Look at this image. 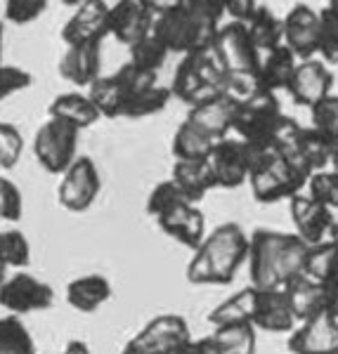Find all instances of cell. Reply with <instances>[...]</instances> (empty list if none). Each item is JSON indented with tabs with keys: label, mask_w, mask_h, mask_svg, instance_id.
<instances>
[{
	"label": "cell",
	"mask_w": 338,
	"mask_h": 354,
	"mask_svg": "<svg viewBox=\"0 0 338 354\" xmlns=\"http://www.w3.org/2000/svg\"><path fill=\"white\" fill-rule=\"evenodd\" d=\"M308 243L296 234L277 230H256L249 236V279L258 290L284 288L291 279L301 277Z\"/></svg>",
	"instance_id": "6da1fadb"
},
{
	"label": "cell",
	"mask_w": 338,
	"mask_h": 354,
	"mask_svg": "<svg viewBox=\"0 0 338 354\" xmlns=\"http://www.w3.org/2000/svg\"><path fill=\"white\" fill-rule=\"evenodd\" d=\"M249 258V234L237 222H222L206 234L190 265L187 281L194 286H227Z\"/></svg>",
	"instance_id": "7a4b0ae2"
},
{
	"label": "cell",
	"mask_w": 338,
	"mask_h": 354,
	"mask_svg": "<svg viewBox=\"0 0 338 354\" xmlns=\"http://www.w3.org/2000/svg\"><path fill=\"white\" fill-rule=\"evenodd\" d=\"M251 158V175L249 187L258 203H279L289 201L296 194H301L308 185V177L291 165L286 158L279 156L272 147H249Z\"/></svg>",
	"instance_id": "3957f363"
},
{
	"label": "cell",
	"mask_w": 338,
	"mask_h": 354,
	"mask_svg": "<svg viewBox=\"0 0 338 354\" xmlns=\"http://www.w3.org/2000/svg\"><path fill=\"white\" fill-rule=\"evenodd\" d=\"M152 33L163 43L168 55L185 57L202 48H208L217 33V24L197 17L185 5H177V8L163 10L154 17Z\"/></svg>",
	"instance_id": "277c9868"
},
{
	"label": "cell",
	"mask_w": 338,
	"mask_h": 354,
	"mask_svg": "<svg viewBox=\"0 0 338 354\" xmlns=\"http://www.w3.org/2000/svg\"><path fill=\"white\" fill-rule=\"evenodd\" d=\"M284 111L274 93H258L254 100L237 106L232 123V133H237L244 145L249 147H272V137L282 121Z\"/></svg>",
	"instance_id": "5b68a950"
},
{
	"label": "cell",
	"mask_w": 338,
	"mask_h": 354,
	"mask_svg": "<svg viewBox=\"0 0 338 354\" xmlns=\"http://www.w3.org/2000/svg\"><path fill=\"white\" fill-rule=\"evenodd\" d=\"M192 342L187 319L180 314H159L149 319L137 335H133L121 354H182Z\"/></svg>",
	"instance_id": "8992f818"
},
{
	"label": "cell",
	"mask_w": 338,
	"mask_h": 354,
	"mask_svg": "<svg viewBox=\"0 0 338 354\" xmlns=\"http://www.w3.org/2000/svg\"><path fill=\"white\" fill-rule=\"evenodd\" d=\"M81 130L57 118H48L33 135V156L38 165L53 175H62L76 161Z\"/></svg>",
	"instance_id": "52a82bcc"
},
{
	"label": "cell",
	"mask_w": 338,
	"mask_h": 354,
	"mask_svg": "<svg viewBox=\"0 0 338 354\" xmlns=\"http://www.w3.org/2000/svg\"><path fill=\"white\" fill-rule=\"evenodd\" d=\"M102 189V177L95 161L90 156H76L69 168L62 173L60 187H57V201L69 213H85Z\"/></svg>",
	"instance_id": "ba28073f"
},
{
	"label": "cell",
	"mask_w": 338,
	"mask_h": 354,
	"mask_svg": "<svg viewBox=\"0 0 338 354\" xmlns=\"http://www.w3.org/2000/svg\"><path fill=\"white\" fill-rule=\"evenodd\" d=\"M55 302V288L28 272H15L0 286V307L12 317H24L31 312H45Z\"/></svg>",
	"instance_id": "9c48e42d"
},
{
	"label": "cell",
	"mask_w": 338,
	"mask_h": 354,
	"mask_svg": "<svg viewBox=\"0 0 338 354\" xmlns=\"http://www.w3.org/2000/svg\"><path fill=\"white\" fill-rule=\"evenodd\" d=\"M206 163L215 182V189H237L249 182L251 158L242 140H230V137L217 140Z\"/></svg>",
	"instance_id": "30bf717a"
},
{
	"label": "cell",
	"mask_w": 338,
	"mask_h": 354,
	"mask_svg": "<svg viewBox=\"0 0 338 354\" xmlns=\"http://www.w3.org/2000/svg\"><path fill=\"white\" fill-rule=\"evenodd\" d=\"M213 50L220 59L225 73L230 71H258V64H260V53L251 41L249 31H246L244 24H237V21H230V24H220L217 26V33L213 38Z\"/></svg>",
	"instance_id": "8fae6325"
},
{
	"label": "cell",
	"mask_w": 338,
	"mask_h": 354,
	"mask_svg": "<svg viewBox=\"0 0 338 354\" xmlns=\"http://www.w3.org/2000/svg\"><path fill=\"white\" fill-rule=\"evenodd\" d=\"M286 93L291 95L294 104L312 109L324 97L334 95V71H331V66L324 64L319 57L298 62Z\"/></svg>",
	"instance_id": "7c38bea8"
},
{
	"label": "cell",
	"mask_w": 338,
	"mask_h": 354,
	"mask_svg": "<svg viewBox=\"0 0 338 354\" xmlns=\"http://www.w3.org/2000/svg\"><path fill=\"white\" fill-rule=\"evenodd\" d=\"M284 45L298 62L314 59L319 53V12L305 3H296L282 19Z\"/></svg>",
	"instance_id": "4fadbf2b"
},
{
	"label": "cell",
	"mask_w": 338,
	"mask_h": 354,
	"mask_svg": "<svg viewBox=\"0 0 338 354\" xmlns=\"http://www.w3.org/2000/svg\"><path fill=\"white\" fill-rule=\"evenodd\" d=\"M157 12L147 0H116L109 8V36H114L125 48H133L137 41L152 33Z\"/></svg>",
	"instance_id": "5bb4252c"
},
{
	"label": "cell",
	"mask_w": 338,
	"mask_h": 354,
	"mask_svg": "<svg viewBox=\"0 0 338 354\" xmlns=\"http://www.w3.org/2000/svg\"><path fill=\"white\" fill-rule=\"evenodd\" d=\"M289 210H291V220L296 227V236L301 241H305L308 245L322 243L329 239L331 230H334V210H329L326 205L303 189L301 194H296L294 198H289Z\"/></svg>",
	"instance_id": "9a60e30c"
},
{
	"label": "cell",
	"mask_w": 338,
	"mask_h": 354,
	"mask_svg": "<svg viewBox=\"0 0 338 354\" xmlns=\"http://www.w3.org/2000/svg\"><path fill=\"white\" fill-rule=\"evenodd\" d=\"M291 354H322L338 350V314L322 312L291 330L286 342Z\"/></svg>",
	"instance_id": "2e32d148"
},
{
	"label": "cell",
	"mask_w": 338,
	"mask_h": 354,
	"mask_svg": "<svg viewBox=\"0 0 338 354\" xmlns=\"http://www.w3.org/2000/svg\"><path fill=\"white\" fill-rule=\"evenodd\" d=\"M109 36V5L107 0H85L73 10L62 28V41L66 48L90 41H105Z\"/></svg>",
	"instance_id": "e0dca14e"
},
{
	"label": "cell",
	"mask_w": 338,
	"mask_h": 354,
	"mask_svg": "<svg viewBox=\"0 0 338 354\" xmlns=\"http://www.w3.org/2000/svg\"><path fill=\"white\" fill-rule=\"evenodd\" d=\"M57 68H60V76L76 88H90L102 76V41L66 48Z\"/></svg>",
	"instance_id": "ac0fdd59"
},
{
	"label": "cell",
	"mask_w": 338,
	"mask_h": 354,
	"mask_svg": "<svg viewBox=\"0 0 338 354\" xmlns=\"http://www.w3.org/2000/svg\"><path fill=\"white\" fill-rule=\"evenodd\" d=\"M251 326L256 330H267V333H291L298 322L289 307L284 288L272 290H258L256 288V305L254 317H251Z\"/></svg>",
	"instance_id": "d6986e66"
},
{
	"label": "cell",
	"mask_w": 338,
	"mask_h": 354,
	"mask_svg": "<svg viewBox=\"0 0 338 354\" xmlns=\"http://www.w3.org/2000/svg\"><path fill=\"white\" fill-rule=\"evenodd\" d=\"M234 113H237V104L227 95L217 93L208 100L199 102L187 109L185 121L197 125L199 130H204L206 135H211L213 140H225L232 133Z\"/></svg>",
	"instance_id": "ffe728a7"
},
{
	"label": "cell",
	"mask_w": 338,
	"mask_h": 354,
	"mask_svg": "<svg viewBox=\"0 0 338 354\" xmlns=\"http://www.w3.org/2000/svg\"><path fill=\"white\" fill-rule=\"evenodd\" d=\"M166 236L175 239L180 245L197 250L206 239V218L194 203H182L180 208L170 210L157 220Z\"/></svg>",
	"instance_id": "44dd1931"
},
{
	"label": "cell",
	"mask_w": 338,
	"mask_h": 354,
	"mask_svg": "<svg viewBox=\"0 0 338 354\" xmlns=\"http://www.w3.org/2000/svg\"><path fill=\"white\" fill-rule=\"evenodd\" d=\"M114 295L112 281L102 274H85L66 283V302L71 310L81 314H93L107 305Z\"/></svg>",
	"instance_id": "7402d4cb"
},
{
	"label": "cell",
	"mask_w": 338,
	"mask_h": 354,
	"mask_svg": "<svg viewBox=\"0 0 338 354\" xmlns=\"http://www.w3.org/2000/svg\"><path fill=\"white\" fill-rule=\"evenodd\" d=\"M286 300H289V307L294 312L296 322H305V319H312L326 310V290L319 283L310 281L301 274V277L291 279L289 283L284 286Z\"/></svg>",
	"instance_id": "603a6c76"
},
{
	"label": "cell",
	"mask_w": 338,
	"mask_h": 354,
	"mask_svg": "<svg viewBox=\"0 0 338 354\" xmlns=\"http://www.w3.org/2000/svg\"><path fill=\"white\" fill-rule=\"evenodd\" d=\"M50 118L57 121H64L69 125H73L76 130L93 128L97 121H102L100 111L95 109V104L90 102L88 95L83 93H62L57 95L48 106Z\"/></svg>",
	"instance_id": "cb8c5ba5"
},
{
	"label": "cell",
	"mask_w": 338,
	"mask_h": 354,
	"mask_svg": "<svg viewBox=\"0 0 338 354\" xmlns=\"http://www.w3.org/2000/svg\"><path fill=\"white\" fill-rule=\"evenodd\" d=\"M298 59L291 55V50L286 45H279L277 50H270L260 57V64H258V81L260 88L267 93L277 95L279 90H286L291 83V76L296 71Z\"/></svg>",
	"instance_id": "d4e9b609"
},
{
	"label": "cell",
	"mask_w": 338,
	"mask_h": 354,
	"mask_svg": "<svg viewBox=\"0 0 338 354\" xmlns=\"http://www.w3.org/2000/svg\"><path fill=\"white\" fill-rule=\"evenodd\" d=\"M170 180L182 192V196L197 205L211 189H215V182L211 177L208 163L206 161H175Z\"/></svg>",
	"instance_id": "484cf974"
},
{
	"label": "cell",
	"mask_w": 338,
	"mask_h": 354,
	"mask_svg": "<svg viewBox=\"0 0 338 354\" xmlns=\"http://www.w3.org/2000/svg\"><path fill=\"white\" fill-rule=\"evenodd\" d=\"M170 95H173L175 100H180L182 104L194 106V104H199V102H204V100H208V97L217 95V90L211 88V85L206 83L202 76H199L192 57L185 55L180 64H177V68H175L173 85H170Z\"/></svg>",
	"instance_id": "4316f807"
},
{
	"label": "cell",
	"mask_w": 338,
	"mask_h": 354,
	"mask_svg": "<svg viewBox=\"0 0 338 354\" xmlns=\"http://www.w3.org/2000/svg\"><path fill=\"white\" fill-rule=\"evenodd\" d=\"M254 305H256V288L246 286L242 290H237L234 295H230V298L217 302L213 310L206 314V322L213 328L230 326V324H251Z\"/></svg>",
	"instance_id": "83f0119b"
},
{
	"label": "cell",
	"mask_w": 338,
	"mask_h": 354,
	"mask_svg": "<svg viewBox=\"0 0 338 354\" xmlns=\"http://www.w3.org/2000/svg\"><path fill=\"white\" fill-rule=\"evenodd\" d=\"M303 277L310 281L326 286L338 277V245L326 239L322 243L308 245L305 260H303Z\"/></svg>",
	"instance_id": "f1b7e54d"
},
{
	"label": "cell",
	"mask_w": 338,
	"mask_h": 354,
	"mask_svg": "<svg viewBox=\"0 0 338 354\" xmlns=\"http://www.w3.org/2000/svg\"><path fill=\"white\" fill-rule=\"evenodd\" d=\"M331 161H334V151L326 145L324 137L312 125L310 128H303L301 137H298V168L308 175V180H310L312 173L329 170Z\"/></svg>",
	"instance_id": "f546056e"
},
{
	"label": "cell",
	"mask_w": 338,
	"mask_h": 354,
	"mask_svg": "<svg viewBox=\"0 0 338 354\" xmlns=\"http://www.w3.org/2000/svg\"><path fill=\"white\" fill-rule=\"evenodd\" d=\"M213 147V137L206 135L190 121H182L177 125L173 142H170V151H173L175 161H206Z\"/></svg>",
	"instance_id": "4dcf8cb0"
},
{
	"label": "cell",
	"mask_w": 338,
	"mask_h": 354,
	"mask_svg": "<svg viewBox=\"0 0 338 354\" xmlns=\"http://www.w3.org/2000/svg\"><path fill=\"white\" fill-rule=\"evenodd\" d=\"M251 41L258 48V53L265 55L270 50H277L279 45H284V28L282 19L274 15V10H270L267 5H260L258 12L254 15V19L246 24Z\"/></svg>",
	"instance_id": "1f68e13d"
},
{
	"label": "cell",
	"mask_w": 338,
	"mask_h": 354,
	"mask_svg": "<svg viewBox=\"0 0 338 354\" xmlns=\"http://www.w3.org/2000/svg\"><path fill=\"white\" fill-rule=\"evenodd\" d=\"M88 97L95 104V109L100 111L102 118H121L125 109V95L118 85L116 76H100L97 81L88 88Z\"/></svg>",
	"instance_id": "d6a6232c"
},
{
	"label": "cell",
	"mask_w": 338,
	"mask_h": 354,
	"mask_svg": "<svg viewBox=\"0 0 338 354\" xmlns=\"http://www.w3.org/2000/svg\"><path fill=\"white\" fill-rule=\"evenodd\" d=\"M213 340L222 354H256L258 335L251 324H230L213 328Z\"/></svg>",
	"instance_id": "836d02e7"
},
{
	"label": "cell",
	"mask_w": 338,
	"mask_h": 354,
	"mask_svg": "<svg viewBox=\"0 0 338 354\" xmlns=\"http://www.w3.org/2000/svg\"><path fill=\"white\" fill-rule=\"evenodd\" d=\"M0 354H36V342L21 317L8 314L0 319Z\"/></svg>",
	"instance_id": "e575fe53"
},
{
	"label": "cell",
	"mask_w": 338,
	"mask_h": 354,
	"mask_svg": "<svg viewBox=\"0 0 338 354\" xmlns=\"http://www.w3.org/2000/svg\"><path fill=\"white\" fill-rule=\"evenodd\" d=\"M0 262L8 270H26L31 265V243L19 230L0 232Z\"/></svg>",
	"instance_id": "d590c367"
},
{
	"label": "cell",
	"mask_w": 338,
	"mask_h": 354,
	"mask_svg": "<svg viewBox=\"0 0 338 354\" xmlns=\"http://www.w3.org/2000/svg\"><path fill=\"white\" fill-rule=\"evenodd\" d=\"M170 88H163V85H154V88L145 90L137 97L128 102L123 111V118H130V121H140V118H149L161 113L170 102Z\"/></svg>",
	"instance_id": "8d00e7d4"
},
{
	"label": "cell",
	"mask_w": 338,
	"mask_h": 354,
	"mask_svg": "<svg viewBox=\"0 0 338 354\" xmlns=\"http://www.w3.org/2000/svg\"><path fill=\"white\" fill-rule=\"evenodd\" d=\"M128 50H130V59H128L130 64H135L142 71L157 73V76L161 71V66L166 64V59H168V50L163 48V43L154 33H147L142 41H137Z\"/></svg>",
	"instance_id": "74e56055"
},
{
	"label": "cell",
	"mask_w": 338,
	"mask_h": 354,
	"mask_svg": "<svg viewBox=\"0 0 338 354\" xmlns=\"http://www.w3.org/2000/svg\"><path fill=\"white\" fill-rule=\"evenodd\" d=\"M312 128L326 140L334 156H338V95H329L310 109Z\"/></svg>",
	"instance_id": "f35d334b"
},
{
	"label": "cell",
	"mask_w": 338,
	"mask_h": 354,
	"mask_svg": "<svg viewBox=\"0 0 338 354\" xmlns=\"http://www.w3.org/2000/svg\"><path fill=\"white\" fill-rule=\"evenodd\" d=\"M182 203H190V201L182 196V192L175 187V182L173 180H163V182H159L152 192H149L147 213L152 215L154 220H159L161 215L170 213V210H175V208H180Z\"/></svg>",
	"instance_id": "ab89813d"
},
{
	"label": "cell",
	"mask_w": 338,
	"mask_h": 354,
	"mask_svg": "<svg viewBox=\"0 0 338 354\" xmlns=\"http://www.w3.org/2000/svg\"><path fill=\"white\" fill-rule=\"evenodd\" d=\"M220 93L227 95L234 104H244V102L254 100L258 93H263L260 81H258V73L251 71H230L225 73V81L220 85Z\"/></svg>",
	"instance_id": "60d3db41"
},
{
	"label": "cell",
	"mask_w": 338,
	"mask_h": 354,
	"mask_svg": "<svg viewBox=\"0 0 338 354\" xmlns=\"http://www.w3.org/2000/svg\"><path fill=\"white\" fill-rule=\"evenodd\" d=\"M319 59L324 64H338V10L324 8L319 12Z\"/></svg>",
	"instance_id": "b9f144b4"
},
{
	"label": "cell",
	"mask_w": 338,
	"mask_h": 354,
	"mask_svg": "<svg viewBox=\"0 0 338 354\" xmlns=\"http://www.w3.org/2000/svg\"><path fill=\"white\" fill-rule=\"evenodd\" d=\"M305 192L310 194L314 201H319L326 205L329 210L338 208V177L334 175V170H319V173H312L310 180L305 185Z\"/></svg>",
	"instance_id": "7bdbcfd3"
},
{
	"label": "cell",
	"mask_w": 338,
	"mask_h": 354,
	"mask_svg": "<svg viewBox=\"0 0 338 354\" xmlns=\"http://www.w3.org/2000/svg\"><path fill=\"white\" fill-rule=\"evenodd\" d=\"M24 153V137L12 123L0 121V170H12Z\"/></svg>",
	"instance_id": "ee69618b"
},
{
	"label": "cell",
	"mask_w": 338,
	"mask_h": 354,
	"mask_svg": "<svg viewBox=\"0 0 338 354\" xmlns=\"http://www.w3.org/2000/svg\"><path fill=\"white\" fill-rule=\"evenodd\" d=\"M24 215V198L19 187L10 177L0 175V220L3 222H19Z\"/></svg>",
	"instance_id": "f6af8a7d"
},
{
	"label": "cell",
	"mask_w": 338,
	"mask_h": 354,
	"mask_svg": "<svg viewBox=\"0 0 338 354\" xmlns=\"http://www.w3.org/2000/svg\"><path fill=\"white\" fill-rule=\"evenodd\" d=\"M45 10H48V0H8L5 3V19L10 24L26 26L45 15Z\"/></svg>",
	"instance_id": "bcb514c9"
},
{
	"label": "cell",
	"mask_w": 338,
	"mask_h": 354,
	"mask_svg": "<svg viewBox=\"0 0 338 354\" xmlns=\"http://www.w3.org/2000/svg\"><path fill=\"white\" fill-rule=\"evenodd\" d=\"M33 83V76L21 66L3 64L0 66V102L10 100L12 95L26 90Z\"/></svg>",
	"instance_id": "7dc6e473"
},
{
	"label": "cell",
	"mask_w": 338,
	"mask_h": 354,
	"mask_svg": "<svg viewBox=\"0 0 338 354\" xmlns=\"http://www.w3.org/2000/svg\"><path fill=\"white\" fill-rule=\"evenodd\" d=\"M182 5H185L187 10H192L197 17H202V19L220 26L222 17H225L227 0H185Z\"/></svg>",
	"instance_id": "c3c4849f"
},
{
	"label": "cell",
	"mask_w": 338,
	"mask_h": 354,
	"mask_svg": "<svg viewBox=\"0 0 338 354\" xmlns=\"http://www.w3.org/2000/svg\"><path fill=\"white\" fill-rule=\"evenodd\" d=\"M258 8H260V3H258V0H227L225 15L230 17V21H237V24L246 26L251 19H254Z\"/></svg>",
	"instance_id": "681fc988"
},
{
	"label": "cell",
	"mask_w": 338,
	"mask_h": 354,
	"mask_svg": "<svg viewBox=\"0 0 338 354\" xmlns=\"http://www.w3.org/2000/svg\"><path fill=\"white\" fill-rule=\"evenodd\" d=\"M182 354H222V352H220V347H217V342L213 340V335H206V338L192 340Z\"/></svg>",
	"instance_id": "f907efd6"
},
{
	"label": "cell",
	"mask_w": 338,
	"mask_h": 354,
	"mask_svg": "<svg viewBox=\"0 0 338 354\" xmlns=\"http://www.w3.org/2000/svg\"><path fill=\"white\" fill-rule=\"evenodd\" d=\"M60 354H93V352H90V347L83 340H69Z\"/></svg>",
	"instance_id": "816d5d0a"
},
{
	"label": "cell",
	"mask_w": 338,
	"mask_h": 354,
	"mask_svg": "<svg viewBox=\"0 0 338 354\" xmlns=\"http://www.w3.org/2000/svg\"><path fill=\"white\" fill-rule=\"evenodd\" d=\"M149 5H152L154 12H163V10H170V8H177V5H182L185 0H147Z\"/></svg>",
	"instance_id": "f5cc1de1"
},
{
	"label": "cell",
	"mask_w": 338,
	"mask_h": 354,
	"mask_svg": "<svg viewBox=\"0 0 338 354\" xmlns=\"http://www.w3.org/2000/svg\"><path fill=\"white\" fill-rule=\"evenodd\" d=\"M3 55H5V24L0 21V66H3Z\"/></svg>",
	"instance_id": "db71d44e"
},
{
	"label": "cell",
	"mask_w": 338,
	"mask_h": 354,
	"mask_svg": "<svg viewBox=\"0 0 338 354\" xmlns=\"http://www.w3.org/2000/svg\"><path fill=\"white\" fill-rule=\"evenodd\" d=\"M8 277H10V274H8V267H5L3 262H0V286H3L5 279H8Z\"/></svg>",
	"instance_id": "11a10c76"
},
{
	"label": "cell",
	"mask_w": 338,
	"mask_h": 354,
	"mask_svg": "<svg viewBox=\"0 0 338 354\" xmlns=\"http://www.w3.org/2000/svg\"><path fill=\"white\" fill-rule=\"evenodd\" d=\"M64 5H69V8H78V5H83L85 0H62Z\"/></svg>",
	"instance_id": "9f6ffc18"
},
{
	"label": "cell",
	"mask_w": 338,
	"mask_h": 354,
	"mask_svg": "<svg viewBox=\"0 0 338 354\" xmlns=\"http://www.w3.org/2000/svg\"><path fill=\"white\" fill-rule=\"evenodd\" d=\"M329 239H331V241H334V243L338 245V225H334V230H331Z\"/></svg>",
	"instance_id": "6f0895ef"
},
{
	"label": "cell",
	"mask_w": 338,
	"mask_h": 354,
	"mask_svg": "<svg viewBox=\"0 0 338 354\" xmlns=\"http://www.w3.org/2000/svg\"><path fill=\"white\" fill-rule=\"evenodd\" d=\"M331 170H334V175L338 177V156H334V161H331Z\"/></svg>",
	"instance_id": "680465c9"
},
{
	"label": "cell",
	"mask_w": 338,
	"mask_h": 354,
	"mask_svg": "<svg viewBox=\"0 0 338 354\" xmlns=\"http://www.w3.org/2000/svg\"><path fill=\"white\" fill-rule=\"evenodd\" d=\"M326 8H331V10H338V0H329V5Z\"/></svg>",
	"instance_id": "91938a15"
},
{
	"label": "cell",
	"mask_w": 338,
	"mask_h": 354,
	"mask_svg": "<svg viewBox=\"0 0 338 354\" xmlns=\"http://www.w3.org/2000/svg\"><path fill=\"white\" fill-rule=\"evenodd\" d=\"M322 354H338V350H331V352H322Z\"/></svg>",
	"instance_id": "94428289"
}]
</instances>
